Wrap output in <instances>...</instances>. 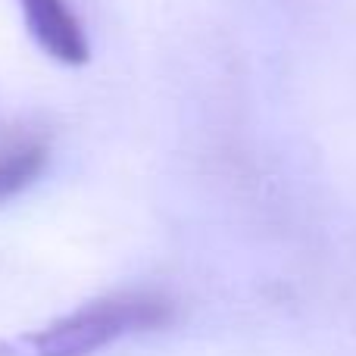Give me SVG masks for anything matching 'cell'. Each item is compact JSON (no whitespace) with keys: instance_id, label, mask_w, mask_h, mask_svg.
<instances>
[{"instance_id":"2","label":"cell","mask_w":356,"mask_h":356,"mask_svg":"<svg viewBox=\"0 0 356 356\" xmlns=\"http://www.w3.org/2000/svg\"><path fill=\"white\" fill-rule=\"evenodd\" d=\"M22 16L35 41L47 56L63 66H81L91 56L85 29L66 0H19Z\"/></svg>"},{"instance_id":"1","label":"cell","mask_w":356,"mask_h":356,"mask_svg":"<svg viewBox=\"0 0 356 356\" xmlns=\"http://www.w3.org/2000/svg\"><path fill=\"white\" fill-rule=\"evenodd\" d=\"M172 322V303L156 291H119L29 334L0 341V356H94L125 334Z\"/></svg>"},{"instance_id":"3","label":"cell","mask_w":356,"mask_h":356,"mask_svg":"<svg viewBox=\"0 0 356 356\" xmlns=\"http://www.w3.org/2000/svg\"><path fill=\"white\" fill-rule=\"evenodd\" d=\"M50 147L38 135H19L0 147V203L22 194L47 166Z\"/></svg>"}]
</instances>
